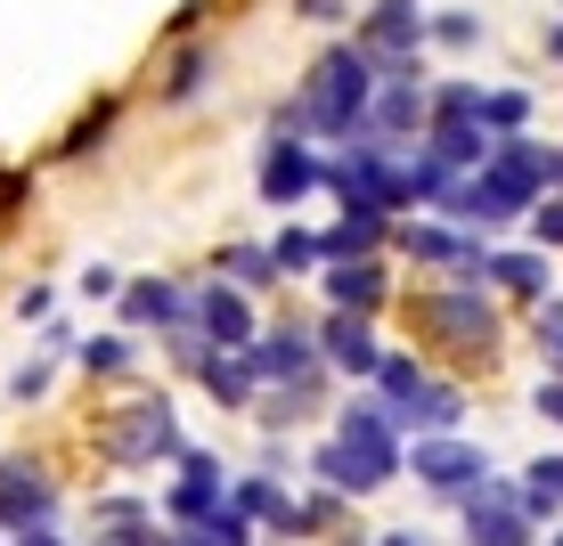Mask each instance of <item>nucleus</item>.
Returning a JSON list of instances; mask_svg holds the SVG:
<instances>
[{"mask_svg":"<svg viewBox=\"0 0 563 546\" xmlns=\"http://www.w3.org/2000/svg\"><path fill=\"white\" fill-rule=\"evenodd\" d=\"M393 465H400V448H393V408L384 400H360L352 416H343V433L319 448V473L335 481V490H376V481H393Z\"/></svg>","mask_w":563,"mask_h":546,"instance_id":"1","label":"nucleus"},{"mask_svg":"<svg viewBox=\"0 0 563 546\" xmlns=\"http://www.w3.org/2000/svg\"><path fill=\"white\" fill-rule=\"evenodd\" d=\"M0 522H9L16 538H33V546L57 538V522H49V481L33 473V465H0Z\"/></svg>","mask_w":563,"mask_h":546,"instance_id":"2","label":"nucleus"},{"mask_svg":"<svg viewBox=\"0 0 563 546\" xmlns=\"http://www.w3.org/2000/svg\"><path fill=\"white\" fill-rule=\"evenodd\" d=\"M367 57H376V66H393V74H409V57H417V16H409V0H384V9L367 16Z\"/></svg>","mask_w":563,"mask_h":546,"instance_id":"3","label":"nucleus"},{"mask_svg":"<svg viewBox=\"0 0 563 546\" xmlns=\"http://www.w3.org/2000/svg\"><path fill=\"white\" fill-rule=\"evenodd\" d=\"M172 441H180V433H172V408L164 400H140V408H131V424H123V441H114V457L147 465V457H164Z\"/></svg>","mask_w":563,"mask_h":546,"instance_id":"4","label":"nucleus"},{"mask_svg":"<svg viewBox=\"0 0 563 546\" xmlns=\"http://www.w3.org/2000/svg\"><path fill=\"white\" fill-rule=\"evenodd\" d=\"M197 319H205V335L221 343V350H245V343H254V310H245V294H229V286H212V294L197 302Z\"/></svg>","mask_w":563,"mask_h":546,"instance_id":"5","label":"nucleus"},{"mask_svg":"<svg viewBox=\"0 0 563 546\" xmlns=\"http://www.w3.org/2000/svg\"><path fill=\"white\" fill-rule=\"evenodd\" d=\"M465 514H474V538H531V505L507 490H474Z\"/></svg>","mask_w":563,"mask_h":546,"instance_id":"6","label":"nucleus"},{"mask_svg":"<svg viewBox=\"0 0 563 546\" xmlns=\"http://www.w3.org/2000/svg\"><path fill=\"white\" fill-rule=\"evenodd\" d=\"M310 180H319V164H310V155H302L295 140H278V147H269V164H262V197H269V204H295Z\"/></svg>","mask_w":563,"mask_h":546,"instance_id":"7","label":"nucleus"},{"mask_svg":"<svg viewBox=\"0 0 563 546\" xmlns=\"http://www.w3.org/2000/svg\"><path fill=\"white\" fill-rule=\"evenodd\" d=\"M417 473L433 481V490H474L482 457H474V448H457V441H424L417 448Z\"/></svg>","mask_w":563,"mask_h":546,"instance_id":"8","label":"nucleus"},{"mask_svg":"<svg viewBox=\"0 0 563 546\" xmlns=\"http://www.w3.org/2000/svg\"><path fill=\"white\" fill-rule=\"evenodd\" d=\"M212 505H221V465H212V457H188V481L172 490V522H188V531H197Z\"/></svg>","mask_w":563,"mask_h":546,"instance_id":"9","label":"nucleus"},{"mask_svg":"<svg viewBox=\"0 0 563 546\" xmlns=\"http://www.w3.org/2000/svg\"><path fill=\"white\" fill-rule=\"evenodd\" d=\"M327 359H335V367H352V376H376V359H384V350H376V335H367L352 310H343V319H327Z\"/></svg>","mask_w":563,"mask_h":546,"instance_id":"10","label":"nucleus"},{"mask_svg":"<svg viewBox=\"0 0 563 546\" xmlns=\"http://www.w3.org/2000/svg\"><path fill=\"white\" fill-rule=\"evenodd\" d=\"M457 416L465 408H457V392H441V383H417L409 400H393V424H441V433H450Z\"/></svg>","mask_w":563,"mask_h":546,"instance_id":"11","label":"nucleus"},{"mask_svg":"<svg viewBox=\"0 0 563 546\" xmlns=\"http://www.w3.org/2000/svg\"><path fill=\"white\" fill-rule=\"evenodd\" d=\"M245 350H254V367H262V376H310V335H269V343H245Z\"/></svg>","mask_w":563,"mask_h":546,"instance_id":"12","label":"nucleus"},{"mask_svg":"<svg viewBox=\"0 0 563 546\" xmlns=\"http://www.w3.org/2000/svg\"><path fill=\"white\" fill-rule=\"evenodd\" d=\"M131 319H147V326H188V302H180V286H131Z\"/></svg>","mask_w":563,"mask_h":546,"instance_id":"13","label":"nucleus"},{"mask_svg":"<svg viewBox=\"0 0 563 546\" xmlns=\"http://www.w3.org/2000/svg\"><path fill=\"white\" fill-rule=\"evenodd\" d=\"M433 326H450V335H465V343H490V302L450 294V302H433Z\"/></svg>","mask_w":563,"mask_h":546,"instance_id":"14","label":"nucleus"},{"mask_svg":"<svg viewBox=\"0 0 563 546\" xmlns=\"http://www.w3.org/2000/svg\"><path fill=\"white\" fill-rule=\"evenodd\" d=\"M327 286H335V302H343V310H367V302L384 294L376 261H343V269H335V278H327Z\"/></svg>","mask_w":563,"mask_h":546,"instance_id":"15","label":"nucleus"},{"mask_svg":"<svg viewBox=\"0 0 563 546\" xmlns=\"http://www.w3.org/2000/svg\"><path fill=\"white\" fill-rule=\"evenodd\" d=\"M417 114H424L417 82H409V74H393V90H384V99H376V123H384V131H409Z\"/></svg>","mask_w":563,"mask_h":546,"instance_id":"16","label":"nucleus"},{"mask_svg":"<svg viewBox=\"0 0 563 546\" xmlns=\"http://www.w3.org/2000/svg\"><path fill=\"white\" fill-rule=\"evenodd\" d=\"M522 505H531V514H555V505H563V457H539V465H531Z\"/></svg>","mask_w":563,"mask_h":546,"instance_id":"17","label":"nucleus"},{"mask_svg":"<svg viewBox=\"0 0 563 546\" xmlns=\"http://www.w3.org/2000/svg\"><path fill=\"white\" fill-rule=\"evenodd\" d=\"M205 367V383H212V392H221V400H245V392H254V376H245V359H197Z\"/></svg>","mask_w":563,"mask_h":546,"instance_id":"18","label":"nucleus"},{"mask_svg":"<svg viewBox=\"0 0 563 546\" xmlns=\"http://www.w3.org/2000/svg\"><path fill=\"white\" fill-rule=\"evenodd\" d=\"M229 278H238V286H269V278H278V253H262V245L229 253Z\"/></svg>","mask_w":563,"mask_h":546,"instance_id":"19","label":"nucleus"},{"mask_svg":"<svg viewBox=\"0 0 563 546\" xmlns=\"http://www.w3.org/2000/svg\"><path fill=\"white\" fill-rule=\"evenodd\" d=\"M498 278L507 286H522V294H539V286H548V261H531V253H507V261H490Z\"/></svg>","mask_w":563,"mask_h":546,"instance_id":"20","label":"nucleus"},{"mask_svg":"<svg viewBox=\"0 0 563 546\" xmlns=\"http://www.w3.org/2000/svg\"><path fill=\"white\" fill-rule=\"evenodd\" d=\"M205 74H212V57L197 49V57H180V66H172V82H164V90H172V99H197V90H205Z\"/></svg>","mask_w":563,"mask_h":546,"instance_id":"21","label":"nucleus"},{"mask_svg":"<svg viewBox=\"0 0 563 546\" xmlns=\"http://www.w3.org/2000/svg\"><path fill=\"white\" fill-rule=\"evenodd\" d=\"M82 367H107V376H114V367H131V343H123V335H99V343H82Z\"/></svg>","mask_w":563,"mask_h":546,"instance_id":"22","label":"nucleus"},{"mask_svg":"<svg viewBox=\"0 0 563 546\" xmlns=\"http://www.w3.org/2000/svg\"><path fill=\"white\" fill-rule=\"evenodd\" d=\"M522 114H531V107H522V90H498V99H482V123H498V131H515Z\"/></svg>","mask_w":563,"mask_h":546,"instance_id":"23","label":"nucleus"},{"mask_svg":"<svg viewBox=\"0 0 563 546\" xmlns=\"http://www.w3.org/2000/svg\"><path fill=\"white\" fill-rule=\"evenodd\" d=\"M269 253H278V269H310V261H319V237H295V229H286Z\"/></svg>","mask_w":563,"mask_h":546,"instance_id":"24","label":"nucleus"},{"mask_svg":"<svg viewBox=\"0 0 563 546\" xmlns=\"http://www.w3.org/2000/svg\"><path fill=\"white\" fill-rule=\"evenodd\" d=\"M539 408H548V416L563 424V383H548V392H539Z\"/></svg>","mask_w":563,"mask_h":546,"instance_id":"25","label":"nucleus"},{"mask_svg":"<svg viewBox=\"0 0 563 546\" xmlns=\"http://www.w3.org/2000/svg\"><path fill=\"white\" fill-rule=\"evenodd\" d=\"M539 229H548V237H563V204H548V212H539Z\"/></svg>","mask_w":563,"mask_h":546,"instance_id":"26","label":"nucleus"},{"mask_svg":"<svg viewBox=\"0 0 563 546\" xmlns=\"http://www.w3.org/2000/svg\"><path fill=\"white\" fill-rule=\"evenodd\" d=\"M555 57H563V33H555Z\"/></svg>","mask_w":563,"mask_h":546,"instance_id":"27","label":"nucleus"}]
</instances>
